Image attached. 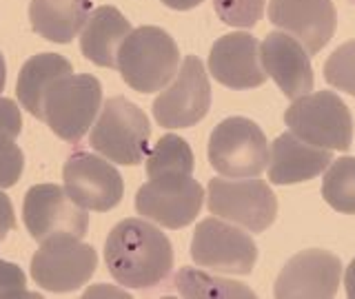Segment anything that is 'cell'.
<instances>
[{
    "mask_svg": "<svg viewBox=\"0 0 355 299\" xmlns=\"http://www.w3.org/2000/svg\"><path fill=\"white\" fill-rule=\"evenodd\" d=\"M105 262L120 286L151 288L169 277L173 248L158 226L144 221V217H127L111 228L105 244Z\"/></svg>",
    "mask_w": 355,
    "mask_h": 299,
    "instance_id": "obj_1",
    "label": "cell"
},
{
    "mask_svg": "<svg viewBox=\"0 0 355 299\" xmlns=\"http://www.w3.org/2000/svg\"><path fill=\"white\" fill-rule=\"evenodd\" d=\"M180 49L175 40L160 27L144 25L133 29L118 49L122 80L140 93L160 91L178 73Z\"/></svg>",
    "mask_w": 355,
    "mask_h": 299,
    "instance_id": "obj_2",
    "label": "cell"
},
{
    "mask_svg": "<svg viewBox=\"0 0 355 299\" xmlns=\"http://www.w3.org/2000/svg\"><path fill=\"white\" fill-rule=\"evenodd\" d=\"M149 118L131 100L116 96L100 109V116L89 133V144L103 158L116 164H140L149 149Z\"/></svg>",
    "mask_w": 355,
    "mask_h": 299,
    "instance_id": "obj_3",
    "label": "cell"
},
{
    "mask_svg": "<svg viewBox=\"0 0 355 299\" xmlns=\"http://www.w3.org/2000/svg\"><path fill=\"white\" fill-rule=\"evenodd\" d=\"M103 109V84L96 75L69 73L58 78L42 98V122L64 142H78L94 127Z\"/></svg>",
    "mask_w": 355,
    "mask_h": 299,
    "instance_id": "obj_4",
    "label": "cell"
},
{
    "mask_svg": "<svg viewBox=\"0 0 355 299\" xmlns=\"http://www.w3.org/2000/svg\"><path fill=\"white\" fill-rule=\"evenodd\" d=\"M284 122L297 138L329 151H349L353 142V118L344 100L333 91H315L293 100Z\"/></svg>",
    "mask_w": 355,
    "mask_h": 299,
    "instance_id": "obj_5",
    "label": "cell"
},
{
    "mask_svg": "<svg viewBox=\"0 0 355 299\" xmlns=\"http://www.w3.org/2000/svg\"><path fill=\"white\" fill-rule=\"evenodd\" d=\"M209 210L244 230L262 233L277 215V197L271 186L255 177H211Z\"/></svg>",
    "mask_w": 355,
    "mask_h": 299,
    "instance_id": "obj_6",
    "label": "cell"
},
{
    "mask_svg": "<svg viewBox=\"0 0 355 299\" xmlns=\"http://www.w3.org/2000/svg\"><path fill=\"white\" fill-rule=\"evenodd\" d=\"M209 162L225 177H258L269 162V144L253 120H222L209 138Z\"/></svg>",
    "mask_w": 355,
    "mask_h": 299,
    "instance_id": "obj_7",
    "label": "cell"
},
{
    "mask_svg": "<svg viewBox=\"0 0 355 299\" xmlns=\"http://www.w3.org/2000/svg\"><path fill=\"white\" fill-rule=\"evenodd\" d=\"M98 253L80 237L60 233L40 242L31 257V277L49 293H69L89 282L96 273Z\"/></svg>",
    "mask_w": 355,
    "mask_h": 299,
    "instance_id": "obj_8",
    "label": "cell"
},
{
    "mask_svg": "<svg viewBox=\"0 0 355 299\" xmlns=\"http://www.w3.org/2000/svg\"><path fill=\"white\" fill-rule=\"evenodd\" d=\"M191 260L196 266L225 275H249L258 262V246L244 228L207 217L193 230Z\"/></svg>",
    "mask_w": 355,
    "mask_h": 299,
    "instance_id": "obj_9",
    "label": "cell"
},
{
    "mask_svg": "<svg viewBox=\"0 0 355 299\" xmlns=\"http://www.w3.org/2000/svg\"><path fill=\"white\" fill-rule=\"evenodd\" d=\"M205 191L198 180L184 173L151 177L136 193V210L164 228H184L198 217Z\"/></svg>",
    "mask_w": 355,
    "mask_h": 299,
    "instance_id": "obj_10",
    "label": "cell"
},
{
    "mask_svg": "<svg viewBox=\"0 0 355 299\" xmlns=\"http://www.w3.org/2000/svg\"><path fill=\"white\" fill-rule=\"evenodd\" d=\"M211 84L202 60L189 55L175 78L153 102V118L164 129H187L198 125L209 114Z\"/></svg>",
    "mask_w": 355,
    "mask_h": 299,
    "instance_id": "obj_11",
    "label": "cell"
},
{
    "mask_svg": "<svg viewBox=\"0 0 355 299\" xmlns=\"http://www.w3.org/2000/svg\"><path fill=\"white\" fill-rule=\"evenodd\" d=\"M22 221L29 235L44 242L60 233L85 237L89 228V213L78 206L67 191L58 184H36L31 186L22 202Z\"/></svg>",
    "mask_w": 355,
    "mask_h": 299,
    "instance_id": "obj_12",
    "label": "cell"
},
{
    "mask_svg": "<svg viewBox=\"0 0 355 299\" xmlns=\"http://www.w3.org/2000/svg\"><path fill=\"white\" fill-rule=\"evenodd\" d=\"M64 191L85 210H111L125 193L122 175L109 160L78 151L62 169Z\"/></svg>",
    "mask_w": 355,
    "mask_h": 299,
    "instance_id": "obj_13",
    "label": "cell"
},
{
    "mask_svg": "<svg viewBox=\"0 0 355 299\" xmlns=\"http://www.w3.org/2000/svg\"><path fill=\"white\" fill-rule=\"evenodd\" d=\"M342 277L338 255L322 248H306L284 264L273 286L280 299H329L336 297Z\"/></svg>",
    "mask_w": 355,
    "mask_h": 299,
    "instance_id": "obj_14",
    "label": "cell"
},
{
    "mask_svg": "<svg viewBox=\"0 0 355 299\" xmlns=\"http://www.w3.org/2000/svg\"><path fill=\"white\" fill-rule=\"evenodd\" d=\"M269 20L311 53L324 49L338 27L333 0H271Z\"/></svg>",
    "mask_w": 355,
    "mask_h": 299,
    "instance_id": "obj_15",
    "label": "cell"
},
{
    "mask_svg": "<svg viewBox=\"0 0 355 299\" xmlns=\"http://www.w3.org/2000/svg\"><path fill=\"white\" fill-rule=\"evenodd\" d=\"M209 73L236 91L264 84L266 71L260 60V40L247 31L218 38L209 51Z\"/></svg>",
    "mask_w": 355,
    "mask_h": 299,
    "instance_id": "obj_16",
    "label": "cell"
},
{
    "mask_svg": "<svg viewBox=\"0 0 355 299\" xmlns=\"http://www.w3.org/2000/svg\"><path fill=\"white\" fill-rule=\"evenodd\" d=\"M260 60L266 75L273 78L277 89L288 98L311 93L313 89V66L309 51L293 36L284 31H271L260 42Z\"/></svg>",
    "mask_w": 355,
    "mask_h": 299,
    "instance_id": "obj_17",
    "label": "cell"
},
{
    "mask_svg": "<svg viewBox=\"0 0 355 299\" xmlns=\"http://www.w3.org/2000/svg\"><path fill=\"white\" fill-rule=\"evenodd\" d=\"M333 162L329 149H320L297 138L295 133L277 136L269 149V182L271 184H297L318 177Z\"/></svg>",
    "mask_w": 355,
    "mask_h": 299,
    "instance_id": "obj_18",
    "label": "cell"
},
{
    "mask_svg": "<svg viewBox=\"0 0 355 299\" xmlns=\"http://www.w3.org/2000/svg\"><path fill=\"white\" fill-rule=\"evenodd\" d=\"M133 31L131 22L120 14V9L103 5L89 14L80 31V51L87 60L98 66H118V49Z\"/></svg>",
    "mask_w": 355,
    "mask_h": 299,
    "instance_id": "obj_19",
    "label": "cell"
},
{
    "mask_svg": "<svg viewBox=\"0 0 355 299\" xmlns=\"http://www.w3.org/2000/svg\"><path fill=\"white\" fill-rule=\"evenodd\" d=\"M92 14V0H31L29 20L44 40L67 44L80 36Z\"/></svg>",
    "mask_w": 355,
    "mask_h": 299,
    "instance_id": "obj_20",
    "label": "cell"
},
{
    "mask_svg": "<svg viewBox=\"0 0 355 299\" xmlns=\"http://www.w3.org/2000/svg\"><path fill=\"white\" fill-rule=\"evenodd\" d=\"M73 71L71 62L60 53H36L22 64L16 82L18 102L25 107L33 118L42 120V98L49 87L62 75Z\"/></svg>",
    "mask_w": 355,
    "mask_h": 299,
    "instance_id": "obj_21",
    "label": "cell"
},
{
    "mask_svg": "<svg viewBox=\"0 0 355 299\" xmlns=\"http://www.w3.org/2000/svg\"><path fill=\"white\" fill-rule=\"evenodd\" d=\"M20 131L22 116L18 105L9 98H0V188L18 184L25 169V155L16 144Z\"/></svg>",
    "mask_w": 355,
    "mask_h": 299,
    "instance_id": "obj_22",
    "label": "cell"
},
{
    "mask_svg": "<svg viewBox=\"0 0 355 299\" xmlns=\"http://www.w3.org/2000/svg\"><path fill=\"white\" fill-rule=\"evenodd\" d=\"M175 291L182 297H200V299H242L255 297L249 286L240 282L216 277L200 269H182L175 275Z\"/></svg>",
    "mask_w": 355,
    "mask_h": 299,
    "instance_id": "obj_23",
    "label": "cell"
},
{
    "mask_svg": "<svg viewBox=\"0 0 355 299\" xmlns=\"http://www.w3.org/2000/svg\"><path fill=\"white\" fill-rule=\"evenodd\" d=\"M322 197L338 213L355 215V158H340L327 166Z\"/></svg>",
    "mask_w": 355,
    "mask_h": 299,
    "instance_id": "obj_24",
    "label": "cell"
},
{
    "mask_svg": "<svg viewBox=\"0 0 355 299\" xmlns=\"http://www.w3.org/2000/svg\"><path fill=\"white\" fill-rule=\"evenodd\" d=\"M144 160H147L149 177H158L166 173H193V151L184 138L173 136V133L162 136Z\"/></svg>",
    "mask_w": 355,
    "mask_h": 299,
    "instance_id": "obj_25",
    "label": "cell"
},
{
    "mask_svg": "<svg viewBox=\"0 0 355 299\" xmlns=\"http://www.w3.org/2000/svg\"><path fill=\"white\" fill-rule=\"evenodd\" d=\"M324 80L355 98V38L340 44L327 58Z\"/></svg>",
    "mask_w": 355,
    "mask_h": 299,
    "instance_id": "obj_26",
    "label": "cell"
},
{
    "mask_svg": "<svg viewBox=\"0 0 355 299\" xmlns=\"http://www.w3.org/2000/svg\"><path fill=\"white\" fill-rule=\"evenodd\" d=\"M266 0H214L218 18L231 27L251 29L264 16Z\"/></svg>",
    "mask_w": 355,
    "mask_h": 299,
    "instance_id": "obj_27",
    "label": "cell"
},
{
    "mask_svg": "<svg viewBox=\"0 0 355 299\" xmlns=\"http://www.w3.org/2000/svg\"><path fill=\"white\" fill-rule=\"evenodd\" d=\"M11 297H40V295L27 291V277L20 266L0 260V299H11Z\"/></svg>",
    "mask_w": 355,
    "mask_h": 299,
    "instance_id": "obj_28",
    "label": "cell"
},
{
    "mask_svg": "<svg viewBox=\"0 0 355 299\" xmlns=\"http://www.w3.org/2000/svg\"><path fill=\"white\" fill-rule=\"evenodd\" d=\"M14 226H16L14 206H11V199L0 191V239H5L9 235V230H14Z\"/></svg>",
    "mask_w": 355,
    "mask_h": 299,
    "instance_id": "obj_29",
    "label": "cell"
},
{
    "mask_svg": "<svg viewBox=\"0 0 355 299\" xmlns=\"http://www.w3.org/2000/svg\"><path fill=\"white\" fill-rule=\"evenodd\" d=\"M344 288H347V295L355 299V260L347 266V273H344Z\"/></svg>",
    "mask_w": 355,
    "mask_h": 299,
    "instance_id": "obj_30",
    "label": "cell"
},
{
    "mask_svg": "<svg viewBox=\"0 0 355 299\" xmlns=\"http://www.w3.org/2000/svg\"><path fill=\"white\" fill-rule=\"evenodd\" d=\"M166 7H171L175 11H187V9H193L198 7L200 3H205V0H162Z\"/></svg>",
    "mask_w": 355,
    "mask_h": 299,
    "instance_id": "obj_31",
    "label": "cell"
},
{
    "mask_svg": "<svg viewBox=\"0 0 355 299\" xmlns=\"http://www.w3.org/2000/svg\"><path fill=\"white\" fill-rule=\"evenodd\" d=\"M5 84H7V64H5L3 53H0V93H3Z\"/></svg>",
    "mask_w": 355,
    "mask_h": 299,
    "instance_id": "obj_32",
    "label": "cell"
}]
</instances>
